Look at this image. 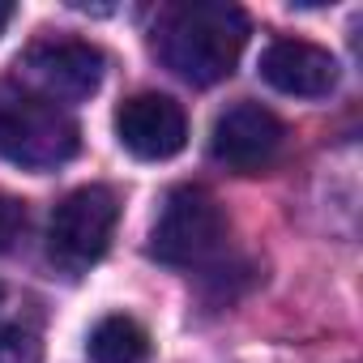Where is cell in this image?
Here are the masks:
<instances>
[{
	"label": "cell",
	"instance_id": "cell-10",
	"mask_svg": "<svg viewBox=\"0 0 363 363\" xmlns=\"http://www.w3.org/2000/svg\"><path fill=\"white\" fill-rule=\"evenodd\" d=\"M0 363H39V337L13 325H0Z\"/></svg>",
	"mask_w": 363,
	"mask_h": 363
},
{
	"label": "cell",
	"instance_id": "cell-2",
	"mask_svg": "<svg viewBox=\"0 0 363 363\" xmlns=\"http://www.w3.org/2000/svg\"><path fill=\"white\" fill-rule=\"evenodd\" d=\"M77 120L39 90L0 77V158L26 171H56L77 154Z\"/></svg>",
	"mask_w": 363,
	"mask_h": 363
},
{
	"label": "cell",
	"instance_id": "cell-12",
	"mask_svg": "<svg viewBox=\"0 0 363 363\" xmlns=\"http://www.w3.org/2000/svg\"><path fill=\"white\" fill-rule=\"evenodd\" d=\"M9 22H13V5H5V0H0V35H5Z\"/></svg>",
	"mask_w": 363,
	"mask_h": 363
},
{
	"label": "cell",
	"instance_id": "cell-8",
	"mask_svg": "<svg viewBox=\"0 0 363 363\" xmlns=\"http://www.w3.org/2000/svg\"><path fill=\"white\" fill-rule=\"evenodd\" d=\"M261 77L295 99H325L337 86V60L308 39H274L261 52Z\"/></svg>",
	"mask_w": 363,
	"mask_h": 363
},
{
	"label": "cell",
	"instance_id": "cell-4",
	"mask_svg": "<svg viewBox=\"0 0 363 363\" xmlns=\"http://www.w3.org/2000/svg\"><path fill=\"white\" fill-rule=\"evenodd\" d=\"M116 223H120V201H116V193L107 184L73 189L52 210V223H48V257L60 269L82 274V269H90L107 252Z\"/></svg>",
	"mask_w": 363,
	"mask_h": 363
},
{
	"label": "cell",
	"instance_id": "cell-6",
	"mask_svg": "<svg viewBox=\"0 0 363 363\" xmlns=\"http://www.w3.org/2000/svg\"><path fill=\"white\" fill-rule=\"evenodd\" d=\"M286 128L282 120L261 107V103H235L214 120V137H210V154L235 171V175H261L278 154H282Z\"/></svg>",
	"mask_w": 363,
	"mask_h": 363
},
{
	"label": "cell",
	"instance_id": "cell-7",
	"mask_svg": "<svg viewBox=\"0 0 363 363\" xmlns=\"http://www.w3.org/2000/svg\"><path fill=\"white\" fill-rule=\"evenodd\" d=\"M116 137L120 145L141 162L175 158L189 141V116L171 94H133L116 107Z\"/></svg>",
	"mask_w": 363,
	"mask_h": 363
},
{
	"label": "cell",
	"instance_id": "cell-11",
	"mask_svg": "<svg viewBox=\"0 0 363 363\" xmlns=\"http://www.w3.org/2000/svg\"><path fill=\"white\" fill-rule=\"evenodd\" d=\"M22 227H26V206L0 193V252H5V248L22 235Z\"/></svg>",
	"mask_w": 363,
	"mask_h": 363
},
{
	"label": "cell",
	"instance_id": "cell-9",
	"mask_svg": "<svg viewBox=\"0 0 363 363\" xmlns=\"http://www.w3.org/2000/svg\"><path fill=\"white\" fill-rule=\"evenodd\" d=\"M86 350L94 363H145L150 359V333L141 320L116 312V316H103L94 325Z\"/></svg>",
	"mask_w": 363,
	"mask_h": 363
},
{
	"label": "cell",
	"instance_id": "cell-3",
	"mask_svg": "<svg viewBox=\"0 0 363 363\" xmlns=\"http://www.w3.org/2000/svg\"><path fill=\"white\" fill-rule=\"evenodd\" d=\"M223 235H227V218H223L214 193L201 184H179L167 193V201L154 218L150 257L162 265H175V269H193L218 252Z\"/></svg>",
	"mask_w": 363,
	"mask_h": 363
},
{
	"label": "cell",
	"instance_id": "cell-5",
	"mask_svg": "<svg viewBox=\"0 0 363 363\" xmlns=\"http://www.w3.org/2000/svg\"><path fill=\"white\" fill-rule=\"evenodd\" d=\"M22 69L39 86L43 99L73 103V99H90L103 86L107 56L86 39H56L52 35V39H39L22 52Z\"/></svg>",
	"mask_w": 363,
	"mask_h": 363
},
{
	"label": "cell",
	"instance_id": "cell-1",
	"mask_svg": "<svg viewBox=\"0 0 363 363\" xmlns=\"http://www.w3.org/2000/svg\"><path fill=\"white\" fill-rule=\"evenodd\" d=\"M154 56L189 86H214L235 73L248 43V13L227 0H179L158 13Z\"/></svg>",
	"mask_w": 363,
	"mask_h": 363
}]
</instances>
